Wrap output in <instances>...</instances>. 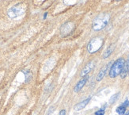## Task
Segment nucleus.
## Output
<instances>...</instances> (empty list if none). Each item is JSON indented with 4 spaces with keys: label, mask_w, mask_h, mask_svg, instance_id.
Wrapping results in <instances>:
<instances>
[{
    "label": "nucleus",
    "mask_w": 129,
    "mask_h": 115,
    "mask_svg": "<svg viewBox=\"0 0 129 115\" xmlns=\"http://www.w3.org/2000/svg\"><path fill=\"white\" fill-rule=\"evenodd\" d=\"M110 19V15L106 13H102L97 16L92 23V28L94 31H100L108 25Z\"/></svg>",
    "instance_id": "1"
},
{
    "label": "nucleus",
    "mask_w": 129,
    "mask_h": 115,
    "mask_svg": "<svg viewBox=\"0 0 129 115\" xmlns=\"http://www.w3.org/2000/svg\"><path fill=\"white\" fill-rule=\"evenodd\" d=\"M124 64H125V60L124 58H120L118 60H116L110 67L109 74V77L112 79H114L116 76H118L120 74L123 67H124Z\"/></svg>",
    "instance_id": "2"
},
{
    "label": "nucleus",
    "mask_w": 129,
    "mask_h": 115,
    "mask_svg": "<svg viewBox=\"0 0 129 115\" xmlns=\"http://www.w3.org/2000/svg\"><path fill=\"white\" fill-rule=\"evenodd\" d=\"M103 44H104V40L102 37H94L89 42L87 45V50L91 54L95 53L102 49Z\"/></svg>",
    "instance_id": "3"
},
{
    "label": "nucleus",
    "mask_w": 129,
    "mask_h": 115,
    "mask_svg": "<svg viewBox=\"0 0 129 115\" xmlns=\"http://www.w3.org/2000/svg\"><path fill=\"white\" fill-rule=\"evenodd\" d=\"M25 11V7L22 4L19 3L14 5L12 7H10L8 10L7 15L10 18H16L21 16L22 14H24Z\"/></svg>",
    "instance_id": "4"
},
{
    "label": "nucleus",
    "mask_w": 129,
    "mask_h": 115,
    "mask_svg": "<svg viewBox=\"0 0 129 115\" xmlns=\"http://www.w3.org/2000/svg\"><path fill=\"white\" fill-rule=\"evenodd\" d=\"M75 29V24L71 21H68V22H66L65 24H63L62 26H61V29H60V33L61 35L63 37H65V36H67L71 34L73 30H74Z\"/></svg>",
    "instance_id": "5"
},
{
    "label": "nucleus",
    "mask_w": 129,
    "mask_h": 115,
    "mask_svg": "<svg viewBox=\"0 0 129 115\" xmlns=\"http://www.w3.org/2000/svg\"><path fill=\"white\" fill-rule=\"evenodd\" d=\"M94 67H95V62L94 61L89 62L88 64L85 67H84V68L82 70V72L80 73V76L81 77H83V76H86V75L89 72H90L93 70V69L94 68Z\"/></svg>",
    "instance_id": "6"
},
{
    "label": "nucleus",
    "mask_w": 129,
    "mask_h": 115,
    "mask_svg": "<svg viewBox=\"0 0 129 115\" xmlns=\"http://www.w3.org/2000/svg\"><path fill=\"white\" fill-rule=\"evenodd\" d=\"M88 79H89V76H87V75H86V76H83L80 79V81H78V83L76 84V86H75V88H74V91L76 92V93H77V92H79L82 89V87H84V86L86 85Z\"/></svg>",
    "instance_id": "7"
},
{
    "label": "nucleus",
    "mask_w": 129,
    "mask_h": 115,
    "mask_svg": "<svg viewBox=\"0 0 129 115\" xmlns=\"http://www.w3.org/2000/svg\"><path fill=\"white\" fill-rule=\"evenodd\" d=\"M111 64H112V62L109 63L108 64H106L105 66H104L102 69H101V71L99 72V73L98 74V76H97V81L100 82V81H102V80L103 79V78L105 76L106 73H107V71H108L109 67H110Z\"/></svg>",
    "instance_id": "8"
},
{
    "label": "nucleus",
    "mask_w": 129,
    "mask_h": 115,
    "mask_svg": "<svg viewBox=\"0 0 129 115\" xmlns=\"http://www.w3.org/2000/svg\"><path fill=\"white\" fill-rule=\"evenodd\" d=\"M90 99H91V98L89 97V98H88V99L83 100L82 102L78 103V104L75 106V111H79V110H82V109H84L86 106V105L88 104V103H89V102L90 101Z\"/></svg>",
    "instance_id": "9"
},
{
    "label": "nucleus",
    "mask_w": 129,
    "mask_h": 115,
    "mask_svg": "<svg viewBox=\"0 0 129 115\" xmlns=\"http://www.w3.org/2000/svg\"><path fill=\"white\" fill-rule=\"evenodd\" d=\"M114 49H115L114 44H111V45L109 46V47L105 50V53H104V54H103V58H104V59L108 58V57H109L112 53H113V52Z\"/></svg>",
    "instance_id": "10"
},
{
    "label": "nucleus",
    "mask_w": 129,
    "mask_h": 115,
    "mask_svg": "<svg viewBox=\"0 0 129 115\" xmlns=\"http://www.w3.org/2000/svg\"><path fill=\"white\" fill-rule=\"evenodd\" d=\"M126 108L127 107L124 106V105H121L116 108V113L120 115H124L126 112Z\"/></svg>",
    "instance_id": "11"
},
{
    "label": "nucleus",
    "mask_w": 129,
    "mask_h": 115,
    "mask_svg": "<svg viewBox=\"0 0 129 115\" xmlns=\"http://www.w3.org/2000/svg\"><path fill=\"white\" fill-rule=\"evenodd\" d=\"M120 95V93L119 92V93H116V94H115V95H113V96H112L111 99H109V103H110V104H113V103L116 102V100L119 99Z\"/></svg>",
    "instance_id": "12"
},
{
    "label": "nucleus",
    "mask_w": 129,
    "mask_h": 115,
    "mask_svg": "<svg viewBox=\"0 0 129 115\" xmlns=\"http://www.w3.org/2000/svg\"><path fill=\"white\" fill-rule=\"evenodd\" d=\"M24 74H25V82L28 83L31 79V77H32V74L31 72H29V71H23Z\"/></svg>",
    "instance_id": "13"
},
{
    "label": "nucleus",
    "mask_w": 129,
    "mask_h": 115,
    "mask_svg": "<svg viewBox=\"0 0 129 115\" xmlns=\"http://www.w3.org/2000/svg\"><path fill=\"white\" fill-rule=\"evenodd\" d=\"M95 115H105V110L104 109H101V110L95 112Z\"/></svg>",
    "instance_id": "14"
},
{
    "label": "nucleus",
    "mask_w": 129,
    "mask_h": 115,
    "mask_svg": "<svg viewBox=\"0 0 129 115\" xmlns=\"http://www.w3.org/2000/svg\"><path fill=\"white\" fill-rule=\"evenodd\" d=\"M128 68H129V55H128V57H127V61H125V64H124Z\"/></svg>",
    "instance_id": "15"
},
{
    "label": "nucleus",
    "mask_w": 129,
    "mask_h": 115,
    "mask_svg": "<svg viewBox=\"0 0 129 115\" xmlns=\"http://www.w3.org/2000/svg\"><path fill=\"white\" fill-rule=\"evenodd\" d=\"M59 115H66V110H61V111L59 112Z\"/></svg>",
    "instance_id": "16"
},
{
    "label": "nucleus",
    "mask_w": 129,
    "mask_h": 115,
    "mask_svg": "<svg viewBox=\"0 0 129 115\" xmlns=\"http://www.w3.org/2000/svg\"><path fill=\"white\" fill-rule=\"evenodd\" d=\"M116 1H120V0H116Z\"/></svg>",
    "instance_id": "17"
},
{
    "label": "nucleus",
    "mask_w": 129,
    "mask_h": 115,
    "mask_svg": "<svg viewBox=\"0 0 129 115\" xmlns=\"http://www.w3.org/2000/svg\"><path fill=\"white\" fill-rule=\"evenodd\" d=\"M128 76H129V71H128Z\"/></svg>",
    "instance_id": "18"
}]
</instances>
